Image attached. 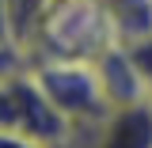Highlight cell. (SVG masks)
I'll return each instance as SVG.
<instances>
[{
	"label": "cell",
	"instance_id": "cell-5",
	"mask_svg": "<svg viewBox=\"0 0 152 148\" xmlns=\"http://www.w3.org/2000/svg\"><path fill=\"white\" fill-rule=\"evenodd\" d=\"M0 46H15V38H12V0H0Z\"/></svg>",
	"mask_w": 152,
	"mask_h": 148
},
{
	"label": "cell",
	"instance_id": "cell-1",
	"mask_svg": "<svg viewBox=\"0 0 152 148\" xmlns=\"http://www.w3.org/2000/svg\"><path fill=\"white\" fill-rule=\"evenodd\" d=\"M34 72L42 95L53 103V110L72 125H91L110 110V99L103 91V76L95 61L80 57H31L27 61Z\"/></svg>",
	"mask_w": 152,
	"mask_h": 148
},
{
	"label": "cell",
	"instance_id": "cell-8",
	"mask_svg": "<svg viewBox=\"0 0 152 148\" xmlns=\"http://www.w3.org/2000/svg\"><path fill=\"white\" fill-rule=\"evenodd\" d=\"M57 148H76V144H72V137H69V141H65V144H57Z\"/></svg>",
	"mask_w": 152,
	"mask_h": 148
},
{
	"label": "cell",
	"instance_id": "cell-7",
	"mask_svg": "<svg viewBox=\"0 0 152 148\" xmlns=\"http://www.w3.org/2000/svg\"><path fill=\"white\" fill-rule=\"evenodd\" d=\"M19 65H23V53H19L15 46H0V76L19 69Z\"/></svg>",
	"mask_w": 152,
	"mask_h": 148
},
{
	"label": "cell",
	"instance_id": "cell-4",
	"mask_svg": "<svg viewBox=\"0 0 152 148\" xmlns=\"http://www.w3.org/2000/svg\"><path fill=\"white\" fill-rule=\"evenodd\" d=\"M122 46H126L133 69H137V76H141V84H145V91H148V99H152V31L126 38Z\"/></svg>",
	"mask_w": 152,
	"mask_h": 148
},
{
	"label": "cell",
	"instance_id": "cell-2",
	"mask_svg": "<svg viewBox=\"0 0 152 148\" xmlns=\"http://www.w3.org/2000/svg\"><path fill=\"white\" fill-rule=\"evenodd\" d=\"M0 129L4 133H19V137H31L42 144H65L72 125L53 110V103L42 95L31 65L23 61L19 69L0 76Z\"/></svg>",
	"mask_w": 152,
	"mask_h": 148
},
{
	"label": "cell",
	"instance_id": "cell-3",
	"mask_svg": "<svg viewBox=\"0 0 152 148\" xmlns=\"http://www.w3.org/2000/svg\"><path fill=\"white\" fill-rule=\"evenodd\" d=\"M76 148H152V99L110 106L99 122L69 133Z\"/></svg>",
	"mask_w": 152,
	"mask_h": 148
},
{
	"label": "cell",
	"instance_id": "cell-6",
	"mask_svg": "<svg viewBox=\"0 0 152 148\" xmlns=\"http://www.w3.org/2000/svg\"><path fill=\"white\" fill-rule=\"evenodd\" d=\"M0 148H50V144L31 141V137H19V133H4V129H0Z\"/></svg>",
	"mask_w": 152,
	"mask_h": 148
}]
</instances>
